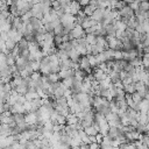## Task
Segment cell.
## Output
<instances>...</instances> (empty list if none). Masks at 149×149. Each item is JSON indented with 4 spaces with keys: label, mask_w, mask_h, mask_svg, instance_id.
Here are the masks:
<instances>
[{
    "label": "cell",
    "mask_w": 149,
    "mask_h": 149,
    "mask_svg": "<svg viewBox=\"0 0 149 149\" xmlns=\"http://www.w3.org/2000/svg\"><path fill=\"white\" fill-rule=\"evenodd\" d=\"M68 36H69V40H70V41L79 40V38L85 37V31H84V29L81 28L80 24H76V26L72 28V30L69 33Z\"/></svg>",
    "instance_id": "1"
},
{
    "label": "cell",
    "mask_w": 149,
    "mask_h": 149,
    "mask_svg": "<svg viewBox=\"0 0 149 149\" xmlns=\"http://www.w3.org/2000/svg\"><path fill=\"white\" fill-rule=\"evenodd\" d=\"M38 71L43 76H48L49 73H51V71H50V59H49V56H43L40 59V70Z\"/></svg>",
    "instance_id": "2"
},
{
    "label": "cell",
    "mask_w": 149,
    "mask_h": 149,
    "mask_svg": "<svg viewBox=\"0 0 149 149\" xmlns=\"http://www.w3.org/2000/svg\"><path fill=\"white\" fill-rule=\"evenodd\" d=\"M104 14H105V9H101V8H97L94 10V13L92 14V20L95 22V23H100L102 17H104Z\"/></svg>",
    "instance_id": "3"
},
{
    "label": "cell",
    "mask_w": 149,
    "mask_h": 149,
    "mask_svg": "<svg viewBox=\"0 0 149 149\" xmlns=\"http://www.w3.org/2000/svg\"><path fill=\"white\" fill-rule=\"evenodd\" d=\"M80 9H81V7H80V5H79L78 1H71V5H70V7H69L68 13L71 14V15H73V16H76Z\"/></svg>",
    "instance_id": "4"
},
{
    "label": "cell",
    "mask_w": 149,
    "mask_h": 149,
    "mask_svg": "<svg viewBox=\"0 0 149 149\" xmlns=\"http://www.w3.org/2000/svg\"><path fill=\"white\" fill-rule=\"evenodd\" d=\"M61 80L68 79V78H73L74 77V70L73 69H68V70H61L58 72Z\"/></svg>",
    "instance_id": "5"
},
{
    "label": "cell",
    "mask_w": 149,
    "mask_h": 149,
    "mask_svg": "<svg viewBox=\"0 0 149 149\" xmlns=\"http://www.w3.org/2000/svg\"><path fill=\"white\" fill-rule=\"evenodd\" d=\"M141 137V134H139L136 130H133V132H129L126 134V139L129 141V142H135V141H139Z\"/></svg>",
    "instance_id": "6"
},
{
    "label": "cell",
    "mask_w": 149,
    "mask_h": 149,
    "mask_svg": "<svg viewBox=\"0 0 149 149\" xmlns=\"http://www.w3.org/2000/svg\"><path fill=\"white\" fill-rule=\"evenodd\" d=\"M66 91H68V90H66V88L63 86V84H62V85H61V86H59V87H58V88H57V90L54 92V97H55L56 99L63 98V97H65Z\"/></svg>",
    "instance_id": "7"
},
{
    "label": "cell",
    "mask_w": 149,
    "mask_h": 149,
    "mask_svg": "<svg viewBox=\"0 0 149 149\" xmlns=\"http://www.w3.org/2000/svg\"><path fill=\"white\" fill-rule=\"evenodd\" d=\"M97 23L92 20V17H88V16H86L85 19H84V21L81 22V28L83 29H87V28H90V27H93V26H95Z\"/></svg>",
    "instance_id": "8"
},
{
    "label": "cell",
    "mask_w": 149,
    "mask_h": 149,
    "mask_svg": "<svg viewBox=\"0 0 149 149\" xmlns=\"http://www.w3.org/2000/svg\"><path fill=\"white\" fill-rule=\"evenodd\" d=\"M57 49L63 50V51H65V52H70V51L73 49V45H72V42H71V41H68V42H63Z\"/></svg>",
    "instance_id": "9"
},
{
    "label": "cell",
    "mask_w": 149,
    "mask_h": 149,
    "mask_svg": "<svg viewBox=\"0 0 149 149\" xmlns=\"http://www.w3.org/2000/svg\"><path fill=\"white\" fill-rule=\"evenodd\" d=\"M84 132H85V134H86L87 136H97V135L99 134V130H98L93 125L90 126V127L84 128Z\"/></svg>",
    "instance_id": "10"
},
{
    "label": "cell",
    "mask_w": 149,
    "mask_h": 149,
    "mask_svg": "<svg viewBox=\"0 0 149 149\" xmlns=\"http://www.w3.org/2000/svg\"><path fill=\"white\" fill-rule=\"evenodd\" d=\"M78 122H79V120H78V118H77L76 114H71V113H70V114L66 116V125L76 126Z\"/></svg>",
    "instance_id": "11"
},
{
    "label": "cell",
    "mask_w": 149,
    "mask_h": 149,
    "mask_svg": "<svg viewBox=\"0 0 149 149\" xmlns=\"http://www.w3.org/2000/svg\"><path fill=\"white\" fill-rule=\"evenodd\" d=\"M47 77V81L49 84H54V83H57V81H61V78H59V74L58 73H49Z\"/></svg>",
    "instance_id": "12"
},
{
    "label": "cell",
    "mask_w": 149,
    "mask_h": 149,
    "mask_svg": "<svg viewBox=\"0 0 149 149\" xmlns=\"http://www.w3.org/2000/svg\"><path fill=\"white\" fill-rule=\"evenodd\" d=\"M97 9V7L95 6H93V5H87L86 7H84L83 8V12H84V14L86 15V16H88V17H91L92 16V14L94 13V10Z\"/></svg>",
    "instance_id": "13"
},
{
    "label": "cell",
    "mask_w": 149,
    "mask_h": 149,
    "mask_svg": "<svg viewBox=\"0 0 149 149\" xmlns=\"http://www.w3.org/2000/svg\"><path fill=\"white\" fill-rule=\"evenodd\" d=\"M139 107H140V113H148L149 112V101L143 99L139 104Z\"/></svg>",
    "instance_id": "14"
},
{
    "label": "cell",
    "mask_w": 149,
    "mask_h": 149,
    "mask_svg": "<svg viewBox=\"0 0 149 149\" xmlns=\"http://www.w3.org/2000/svg\"><path fill=\"white\" fill-rule=\"evenodd\" d=\"M16 47H17L19 51H21V50H26V49H28L29 43H28V41H27L26 38H23V37H22V38L16 43Z\"/></svg>",
    "instance_id": "15"
},
{
    "label": "cell",
    "mask_w": 149,
    "mask_h": 149,
    "mask_svg": "<svg viewBox=\"0 0 149 149\" xmlns=\"http://www.w3.org/2000/svg\"><path fill=\"white\" fill-rule=\"evenodd\" d=\"M12 116H13V120L16 125L24 122V114L23 113H15V114H12Z\"/></svg>",
    "instance_id": "16"
},
{
    "label": "cell",
    "mask_w": 149,
    "mask_h": 149,
    "mask_svg": "<svg viewBox=\"0 0 149 149\" xmlns=\"http://www.w3.org/2000/svg\"><path fill=\"white\" fill-rule=\"evenodd\" d=\"M95 40H97V36L94 34L85 35V41H86L87 45H94L95 44Z\"/></svg>",
    "instance_id": "17"
},
{
    "label": "cell",
    "mask_w": 149,
    "mask_h": 149,
    "mask_svg": "<svg viewBox=\"0 0 149 149\" xmlns=\"http://www.w3.org/2000/svg\"><path fill=\"white\" fill-rule=\"evenodd\" d=\"M5 47H6V49H7V51L8 52H10L15 47H16V43L13 41V40H10V38H8L7 41H5Z\"/></svg>",
    "instance_id": "18"
},
{
    "label": "cell",
    "mask_w": 149,
    "mask_h": 149,
    "mask_svg": "<svg viewBox=\"0 0 149 149\" xmlns=\"http://www.w3.org/2000/svg\"><path fill=\"white\" fill-rule=\"evenodd\" d=\"M139 9L142 12H148L149 10V1H140L139 2Z\"/></svg>",
    "instance_id": "19"
},
{
    "label": "cell",
    "mask_w": 149,
    "mask_h": 149,
    "mask_svg": "<svg viewBox=\"0 0 149 149\" xmlns=\"http://www.w3.org/2000/svg\"><path fill=\"white\" fill-rule=\"evenodd\" d=\"M132 99H133V101H134L135 104H140V102L143 100V98H142L137 92H134V93L132 94Z\"/></svg>",
    "instance_id": "20"
},
{
    "label": "cell",
    "mask_w": 149,
    "mask_h": 149,
    "mask_svg": "<svg viewBox=\"0 0 149 149\" xmlns=\"http://www.w3.org/2000/svg\"><path fill=\"white\" fill-rule=\"evenodd\" d=\"M88 149H100V144H98V143H91V144H88Z\"/></svg>",
    "instance_id": "21"
},
{
    "label": "cell",
    "mask_w": 149,
    "mask_h": 149,
    "mask_svg": "<svg viewBox=\"0 0 149 149\" xmlns=\"http://www.w3.org/2000/svg\"><path fill=\"white\" fill-rule=\"evenodd\" d=\"M102 137H104V136H102L101 134H98V135L95 136V141H97L98 144H101V142H102Z\"/></svg>",
    "instance_id": "22"
},
{
    "label": "cell",
    "mask_w": 149,
    "mask_h": 149,
    "mask_svg": "<svg viewBox=\"0 0 149 149\" xmlns=\"http://www.w3.org/2000/svg\"><path fill=\"white\" fill-rule=\"evenodd\" d=\"M91 143H97L95 136H88V144H91Z\"/></svg>",
    "instance_id": "23"
},
{
    "label": "cell",
    "mask_w": 149,
    "mask_h": 149,
    "mask_svg": "<svg viewBox=\"0 0 149 149\" xmlns=\"http://www.w3.org/2000/svg\"><path fill=\"white\" fill-rule=\"evenodd\" d=\"M79 149H88V144H86V143H81V144L79 146Z\"/></svg>",
    "instance_id": "24"
},
{
    "label": "cell",
    "mask_w": 149,
    "mask_h": 149,
    "mask_svg": "<svg viewBox=\"0 0 149 149\" xmlns=\"http://www.w3.org/2000/svg\"><path fill=\"white\" fill-rule=\"evenodd\" d=\"M144 99L149 101V87L147 88V92H146V95H144Z\"/></svg>",
    "instance_id": "25"
},
{
    "label": "cell",
    "mask_w": 149,
    "mask_h": 149,
    "mask_svg": "<svg viewBox=\"0 0 149 149\" xmlns=\"http://www.w3.org/2000/svg\"><path fill=\"white\" fill-rule=\"evenodd\" d=\"M2 84H3V81H2V79H1V78H0V86H1V85H2Z\"/></svg>",
    "instance_id": "26"
},
{
    "label": "cell",
    "mask_w": 149,
    "mask_h": 149,
    "mask_svg": "<svg viewBox=\"0 0 149 149\" xmlns=\"http://www.w3.org/2000/svg\"><path fill=\"white\" fill-rule=\"evenodd\" d=\"M148 12H149V10H148Z\"/></svg>",
    "instance_id": "27"
}]
</instances>
